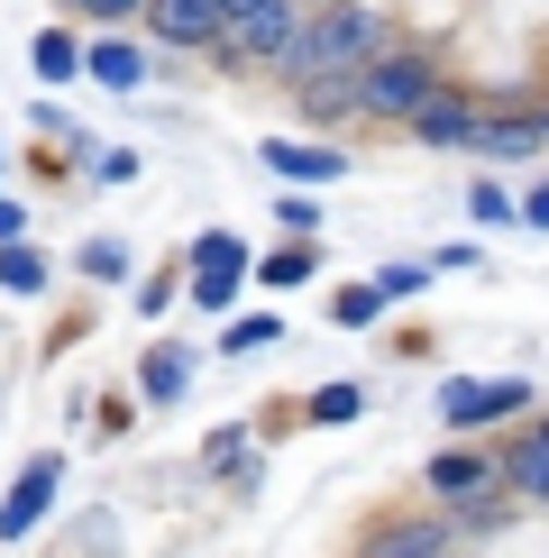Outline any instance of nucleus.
I'll return each instance as SVG.
<instances>
[{"instance_id": "1", "label": "nucleus", "mask_w": 549, "mask_h": 558, "mask_svg": "<svg viewBox=\"0 0 549 558\" xmlns=\"http://www.w3.org/2000/svg\"><path fill=\"white\" fill-rule=\"evenodd\" d=\"M394 37L385 28L376 10H366V0H312L303 10V28H293V46H284V64H274V83H330V74H357L366 56H376V46Z\"/></svg>"}, {"instance_id": "2", "label": "nucleus", "mask_w": 549, "mask_h": 558, "mask_svg": "<svg viewBox=\"0 0 549 558\" xmlns=\"http://www.w3.org/2000/svg\"><path fill=\"white\" fill-rule=\"evenodd\" d=\"M440 83H449L440 46H422V37H385L376 56L357 64V120H394V129H403Z\"/></svg>"}, {"instance_id": "3", "label": "nucleus", "mask_w": 549, "mask_h": 558, "mask_svg": "<svg viewBox=\"0 0 549 558\" xmlns=\"http://www.w3.org/2000/svg\"><path fill=\"white\" fill-rule=\"evenodd\" d=\"M293 28H303V0H229L220 37H211V64L220 74H274Z\"/></svg>"}, {"instance_id": "4", "label": "nucleus", "mask_w": 549, "mask_h": 558, "mask_svg": "<svg viewBox=\"0 0 549 558\" xmlns=\"http://www.w3.org/2000/svg\"><path fill=\"white\" fill-rule=\"evenodd\" d=\"M247 239L239 229H202L193 239V266H183V293H193V312H229L239 302V284H247Z\"/></svg>"}, {"instance_id": "5", "label": "nucleus", "mask_w": 549, "mask_h": 558, "mask_svg": "<svg viewBox=\"0 0 549 558\" xmlns=\"http://www.w3.org/2000/svg\"><path fill=\"white\" fill-rule=\"evenodd\" d=\"M532 403V385L522 376H449L440 385V422L467 439V430H486V422H513V412Z\"/></svg>"}, {"instance_id": "6", "label": "nucleus", "mask_w": 549, "mask_h": 558, "mask_svg": "<svg viewBox=\"0 0 549 558\" xmlns=\"http://www.w3.org/2000/svg\"><path fill=\"white\" fill-rule=\"evenodd\" d=\"M220 19H229V0H147L137 10V37L166 46V56H211Z\"/></svg>"}, {"instance_id": "7", "label": "nucleus", "mask_w": 549, "mask_h": 558, "mask_svg": "<svg viewBox=\"0 0 549 558\" xmlns=\"http://www.w3.org/2000/svg\"><path fill=\"white\" fill-rule=\"evenodd\" d=\"M476 120H486V101H476V92L467 83H440V92H430V101L422 110H412V147H440V156H467L476 147Z\"/></svg>"}, {"instance_id": "8", "label": "nucleus", "mask_w": 549, "mask_h": 558, "mask_svg": "<svg viewBox=\"0 0 549 558\" xmlns=\"http://www.w3.org/2000/svg\"><path fill=\"white\" fill-rule=\"evenodd\" d=\"M495 485H503V468H495L486 449H467V439L430 458V495H440V504H457L467 522H486V513H495Z\"/></svg>"}, {"instance_id": "9", "label": "nucleus", "mask_w": 549, "mask_h": 558, "mask_svg": "<svg viewBox=\"0 0 549 558\" xmlns=\"http://www.w3.org/2000/svg\"><path fill=\"white\" fill-rule=\"evenodd\" d=\"M467 156H486V166H522V156H549L540 101H532V110H486V120H476V147H467Z\"/></svg>"}, {"instance_id": "10", "label": "nucleus", "mask_w": 549, "mask_h": 558, "mask_svg": "<svg viewBox=\"0 0 549 558\" xmlns=\"http://www.w3.org/2000/svg\"><path fill=\"white\" fill-rule=\"evenodd\" d=\"M56 476H64L56 458H28V468H19V485L0 495V541H28V531L56 513Z\"/></svg>"}, {"instance_id": "11", "label": "nucleus", "mask_w": 549, "mask_h": 558, "mask_svg": "<svg viewBox=\"0 0 549 558\" xmlns=\"http://www.w3.org/2000/svg\"><path fill=\"white\" fill-rule=\"evenodd\" d=\"M83 83L137 92V83H147V46H137V37H83Z\"/></svg>"}, {"instance_id": "12", "label": "nucleus", "mask_w": 549, "mask_h": 558, "mask_svg": "<svg viewBox=\"0 0 549 558\" xmlns=\"http://www.w3.org/2000/svg\"><path fill=\"white\" fill-rule=\"evenodd\" d=\"M266 174H284V183H339L349 174V156L339 147H312V137H266Z\"/></svg>"}, {"instance_id": "13", "label": "nucleus", "mask_w": 549, "mask_h": 558, "mask_svg": "<svg viewBox=\"0 0 549 558\" xmlns=\"http://www.w3.org/2000/svg\"><path fill=\"white\" fill-rule=\"evenodd\" d=\"M495 468H503V485H513V495H532V504H549V422H532V430L513 439V449L495 458Z\"/></svg>"}, {"instance_id": "14", "label": "nucleus", "mask_w": 549, "mask_h": 558, "mask_svg": "<svg viewBox=\"0 0 549 558\" xmlns=\"http://www.w3.org/2000/svg\"><path fill=\"white\" fill-rule=\"evenodd\" d=\"M28 74H37L46 92H56V83H83V37H74V19L28 37Z\"/></svg>"}, {"instance_id": "15", "label": "nucleus", "mask_w": 549, "mask_h": 558, "mask_svg": "<svg viewBox=\"0 0 549 558\" xmlns=\"http://www.w3.org/2000/svg\"><path fill=\"white\" fill-rule=\"evenodd\" d=\"M183 385H193V348H183V339H156L147 357H137V393H147V403H174Z\"/></svg>"}, {"instance_id": "16", "label": "nucleus", "mask_w": 549, "mask_h": 558, "mask_svg": "<svg viewBox=\"0 0 549 558\" xmlns=\"http://www.w3.org/2000/svg\"><path fill=\"white\" fill-rule=\"evenodd\" d=\"M247 275H266V293H284V284H312L320 275V239H284V247H266Z\"/></svg>"}, {"instance_id": "17", "label": "nucleus", "mask_w": 549, "mask_h": 558, "mask_svg": "<svg viewBox=\"0 0 549 558\" xmlns=\"http://www.w3.org/2000/svg\"><path fill=\"white\" fill-rule=\"evenodd\" d=\"M440 549H449V531H440V522H394V531H376L357 558H440Z\"/></svg>"}, {"instance_id": "18", "label": "nucleus", "mask_w": 549, "mask_h": 558, "mask_svg": "<svg viewBox=\"0 0 549 558\" xmlns=\"http://www.w3.org/2000/svg\"><path fill=\"white\" fill-rule=\"evenodd\" d=\"M303 120H357V74H330V83H303L293 92Z\"/></svg>"}, {"instance_id": "19", "label": "nucleus", "mask_w": 549, "mask_h": 558, "mask_svg": "<svg viewBox=\"0 0 549 558\" xmlns=\"http://www.w3.org/2000/svg\"><path fill=\"white\" fill-rule=\"evenodd\" d=\"M274 339H284V320H274V302H266V312H239L220 330V357H257V348H274Z\"/></svg>"}, {"instance_id": "20", "label": "nucleus", "mask_w": 549, "mask_h": 558, "mask_svg": "<svg viewBox=\"0 0 549 558\" xmlns=\"http://www.w3.org/2000/svg\"><path fill=\"white\" fill-rule=\"evenodd\" d=\"M0 293H46V257L28 239H0Z\"/></svg>"}, {"instance_id": "21", "label": "nucleus", "mask_w": 549, "mask_h": 558, "mask_svg": "<svg viewBox=\"0 0 549 558\" xmlns=\"http://www.w3.org/2000/svg\"><path fill=\"white\" fill-rule=\"evenodd\" d=\"M303 412H312V422H320V430H349V422H357V412H366V385H320V393H312V403H303Z\"/></svg>"}, {"instance_id": "22", "label": "nucleus", "mask_w": 549, "mask_h": 558, "mask_svg": "<svg viewBox=\"0 0 549 558\" xmlns=\"http://www.w3.org/2000/svg\"><path fill=\"white\" fill-rule=\"evenodd\" d=\"M330 320H339V330H376V320H385V293H376V284H339V293H330Z\"/></svg>"}, {"instance_id": "23", "label": "nucleus", "mask_w": 549, "mask_h": 558, "mask_svg": "<svg viewBox=\"0 0 549 558\" xmlns=\"http://www.w3.org/2000/svg\"><path fill=\"white\" fill-rule=\"evenodd\" d=\"M64 19H83V28H137V10L147 0H56Z\"/></svg>"}, {"instance_id": "24", "label": "nucleus", "mask_w": 549, "mask_h": 558, "mask_svg": "<svg viewBox=\"0 0 549 558\" xmlns=\"http://www.w3.org/2000/svg\"><path fill=\"white\" fill-rule=\"evenodd\" d=\"M467 220L476 229H503V220H522V202L503 193V183H467Z\"/></svg>"}, {"instance_id": "25", "label": "nucleus", "mask_w": 549, "mask_h": 558, "mask_svg": "<svg viewBox=\"0 0 549 558\" xmlns=\"http://www.w3.org/2000/svg\"><path fill=\"white\" fill-rule=\"evenodd\" d=\"M430 275H440L430 257H394V266H376V293H385V302H403V293H422Z\"/></svg>"}, {"instance_id": "26", "label": "nucleus", "mask_w": 549, "mask_h": 558, "mask_svg": "<svg viewBox=\"0 0 549 558\" xmlns=\"http://www.w3.org/2000/svg\"><path fill=\"white\" fill-rule=\"evenodd\" d=\"M74 266L91 275V284H129V247H120V239H91V247H83Z\"/></svg>"}, {"instance_id": "27", "label": "nucleus", "mask_w": 549, "mask_h": 558, "mask_svg": "<svg viewBox=\"0 0 549 558\" xmlns=\"http://www.w3.org/2000/svg\"><path fill=\"white\" fill-rule=\"evenodd\" d=\"M274 220H284L293 239H312V229H320V202H303V193H284V202H274Z\"/></svg>"}, {"instance_id": "28", "label": "nucleus", "mask_w": 549, "mask_h": 558, "mask_svg": "<svg viewBox=\"0 0 549 558\" xmlns=\"http://www.w3.org/2000/svg\"><path fill=\"white\" fill-rule=\"evenodd\" d=\"M183 284H174V275H147V284H137V312H166V302H174Z\"/></svg>"}, {"instance_id": "29", "label": "nucleus", "mask_w": 549, "mask_h": 558, "mask_svg": "<svg viewBox=\"0 0 549 558\" xmlns=\"http://www.w3.org/2000/svg\"><path fill=\"white\" fill-rule=\"evenodd\" d=\"M522 220H532V229H549V174L532 183V193H522Z\"/></svg>"}, {"instance_id": "30", "label": "nucleus", "mask_w": 549, "mask_h": 558, "mask_svg": "<svg viewBox=\"0 0 549 558\" xmlns=\"http://www.w3.org/2000/svg\"><path fill=\"white\" fill-rule=\"evenodd\" d=\"M0 239H28V211H19L10 193H0Z\"/></svg>"}, {"instance_id": "31", "label": "nucleus", "mask_w": 549, "mask_h": 558, "mask_svg": "<svg viewBox=\"0 0 549 558\" xmlns=\"http://www.w3.org/2000/svg\"><path fill=\"white\" fill-rule=\"evenodd\" d=\"M540 129H549V101H540Z\"/></svg>"}, {"instance_id": "32", "label": "nucleus", "mask_w": 549, "mask_h": 558, "mask_svg": "<svg viewBox=\"0 0 549 558\" xmlns=\"http://www.w3.org/2000/svg\"><path fill=\"white\" fill-rule=\"evenodd\" d=\"M440 558H449V549H440Z\"/></svg>"}]
</instances>
